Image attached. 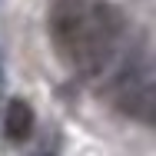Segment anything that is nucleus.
Wrapping results in <instances>:
<instances>
[{"instance_id":"nucleus-1","label":"nucleus","mask_w":156,"mask_h":156,"mask_svg":"<svg viewBox=\"0 0 156 156\" xmlns=\"http://www.w3.org/2000/svg\"><path fill=\"white\" fill-rule=\"evenodd\" d=\"M3 133H7V140H13V143H23L33 133V106L27 100H10V103H7Z\"/></svg>"},{"instance_id":"nucleus-2","label":"nucleus","mask_w":156,"mask_h":156,"mask_svg":"<svg viewBox=\"0 0 156 156\" xmlns=\"http://www.w3.org/2000/svg\"><path fill=\"white\" fill-rule=\"evenodd\" d=\"M0 90H3V80H0Z\"/></svg>"}]
</instances>
